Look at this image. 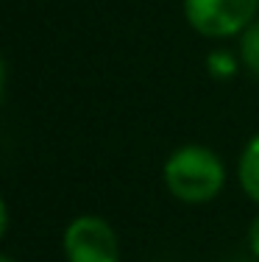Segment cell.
<instances>
[{"instance_id":"6da1fadb","label":"cell","mask_w":259,"mask_h":262,"mask_svg":"<svg viewBox=\"0 0 259 262\" xmlns=\"http://www.w3.org/2000/svg\"><path fill=\"white\" fill-rule=\"evenodd\" d=\"M162 182L176 201L198 207L209 204L226 187V165L218 151L201 142H187L168 154L162 165Z\"/></svg>"},{"instance_id":"7a4b0ae2","label":"cell","mask_w":259,"mask_h":262,"mask_svg":"<svg viewBox=\"0 0 259 262\" xmlns=\"http://www.w3.org/2000/svg\"><path fill=\"white\" fill-rule=\"evenodd\" d=\"M184 20L206 39L240 36L259 17V0H181Z\"/></svg>"},{"instance_id":"52a82bcc","label":"cell","mask_w":259,"mask_h":262,"mask_svg":"<svg viewBox=\"0 0 259 262\" xmlns=\"http://www.w3.org/2000/svg\"><path fill=\"white\" fill-rule=\"evenodd\" d=\"M248 248H251V254L259 259V215L251 221V226H248Z\"/></svg>"},{"instance_id":"5b68a950","label":"cell","mask_w":259,"mask_h":262,"mask_svg":"<svg viewBox=\"0 0 259 262\" xmlns=\"http://www.w3.org/2000/svg\"><path fill=\"white\" fill-rule=\"evenodd\" d=\"M237 56L243 70H248L254 78H259V17L237 36Z\"/></svg>"},{"instance_id":"8992f818","label":"cell","mask_w":259,"mask_h":262,"mask_svg":"<svg viewBox=\"0 0 259 262\" xmlns=\"http://www.w3.org/2000/svg\"><path fill=\"white\" fill-rule=\"evenodd\" d=\"M240 67H243L240 64V56L231 53L229 48H215V51L206 56V70H209V76L218 78V81L231 78Z\"/></svg>"},{"instance_id":"ba28073f","label":"cell","mask_w":259,"mask_h":262,"mask_svg":"<svg viewBox=\"0 0 259 262\" xmlns=\"http://www.w3.org/2000/svg\"><path fill=\"white\" fill-rule=\"evenodd\" d=\"M9 223H11L9 204H6V198L0 195V243H3V240H6V234H9Z\"/></svg>"},{"instance_id":"277c9868","label":"cell","mask_w":259,"mask_h":262,"mask_svg":"<svg viewBox=\"0 0 259 262\" xmlns=\"http://www.w3.org/2000/svg\"><path fill=\"white\" fill-rule=\"evenodd\" d=\"M237 182H240V190L254 204H259V131L243 145V151H240Z\"/></svg>"},{"instance_id":"30bf717a","label":"cell","mask_w":259,"mask_h":262,"mask_svg":"<svg viewBox=\"0 0 259 262\" xmlns=\"http://www.w3.org/2000/svg\"><path fill=\"white\" fill-rule=\"evenodd\" d=\"M0 262H17L14 257H9V254H0Z\"/></svg>"},{"instance_id":"9c48e42d","label":"cell","mask_w":259,"mask_h":262,"mask_svg":"<svg viewBox=\"0 0 259 262\" xmlns=\"http://www.w3.org/2000/svg\"><path fill=\"white\" fill-rule=\"evenodd\" d=\"M6 81H9V67H6L3 56H0V101H3V92H6Z\"/></svg>"},{"instance_id":"3957f363","label":"cell","mask_w":259,"mask_h":262,"mask_svg":"<svg viewBox=\"0 0 259 262\" xmlns=\"http://www.w3.org/2000/svg\"><path fill=\"white\" fill-rule=\"evenodd\" d=\"M61 251L67 262H120V237L101 215H78L64 226Z\"/></svg>"}]
</instances>
